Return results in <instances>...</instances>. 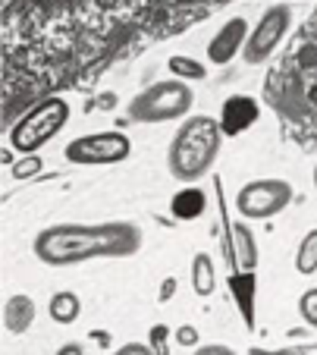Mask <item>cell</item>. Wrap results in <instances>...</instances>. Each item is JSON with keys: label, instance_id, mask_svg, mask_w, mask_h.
I'll return each mask as SVG.
<instances>
[{"label": "cell", "instance_id": "6da1fadb", "mask_svg": "<svg viewBox=\"0 0 317 355\" xmlns=\"http://www.w3.org/2000/svg\"><path fill=\"white\" fill-rule=\"evenodd\" d=\"M35 258L51 268L95 261V258H132L142 248V230L135 223H54L32 242Z\"/></svg>", "mask_w": 317, "mask_h": 355}, {"label": "cell", "instance_id": "7a4b0ae2", "mask_svg": "<svg viewBox=\"0 0 317 355\" xmlns=\"http://www.w3.org/2000/svg\"><path fill=\"white\" fill-rule=\"evenodd\" d=\"M273 107L296 123V129H317V13L305 22L298 44L286 54L283 67L273 69L270 82Z\"/></svg>", "mask_w": 317, "mask_h": 355}, {"label": "cell", "instance_id": "3957f363", "mask_svg": "<svg viewBox=\"0 0 317 355\" xmlns=\"http://www.w3.org/2000/svg\"><path fill=\"white\" fill-rule=\"evenodd\" d=\"M220 139L223 126L214 116H189L179 126V132L173 135L167 151V167L179 182L192 186L201 176L210 173V167L217 164L220 155Z\"/></svg>", "mask_w": 317, "mask_h": 355}, {"label": "cell", "instance_id": "277c9868", "mask_svg": "<svg viewBox=\"0 0 317 355\" xmlns=\"http://www.w3.org/2000/svg\"><path fill=\"white\" fill-rule=\"evenodd\" d=\"M195 104V92L183 79H163L148 85L129 101V116L135 123H173L183 120Z\"/></svg>", "mask_w": 317, "mask_h": 355}, {"label": "cell", "instance_id": "5b68a950", "mask_svg": "<svg viewBox=\"0 0 317 355\" xmlns=\"http://www.w3.org/2000/svg\"><path fill=\"white\" fill-rule=\"evenodd\" d=\"M66 120H69V104L66 101H60V98L41 101L38 107L28 110V114L13 126V132H10V145L26 157V155H32V151H38V148L48 145V141L66 126Z\"/></svg>", "mask_w": 317, "mask_h": 355}, {"label": "cell", "instance_id": "8992f818", "mask_svg": "<svg viewBox=\"0 0 317 355\" xmlns=\"http://www.w3.org/2000/svg\"><path fill=\"white\" fill-rule=\"evenodd\" d=\"M292 195L296 192L286 180H255L239 189L236 211L245 220H270V217H277L280 211L289 208Z\"/></svg>", "mask_w": 317, "mask_h": 355}, {"label": "cell", "instance_id": "52a82bcc", "mask_svg": "<svg viewBox=\"0 0 317 355\" xmlns=\"http://www.w3.org/2000/svg\"><path fill=\"white\" fill-rule=\"evenodd\" d=\"M132 141L123 132H95V135H79L66 145V161L79 164V167H101V164H120L129 157Z\"/></svg>", "mask_w": 317, "mask_h": 355}, {"label": "cell", "instance_id": "ba28073f", "mask_svg": "<svg viewBox=\"0 0 317 355\" xmlns=\"http://www.w3.org/2000/svg\"><path fill=\"white\" fill-rule=\"evenodd\" d=\"M289 26H292V10L286 7V3H273L270 10H264L257 26L251 28V35H248L242 60L248 63V67H261V63L283 44V38L289 35Z\"/></svg>", "mask_w": 317, "mask_h": 355}, {"label": "cell", "instance_id": "9c48e42d", "mask_svg": "<svg viewBox=\"0 0 317 355\" xmlns=\"http://www.w3.org/2000/svg\"><path fill=\"white\" fill-rule=\"evenodd\" d=\"M248 35H251L248 32V22H245L242 16H233V19H226L214 32V38L208 41V60L214 63V67H226V63H233L245 51V44H248Z\"/></svg>", "mask_w": 317, "mask_h": 355}, {"label": "cell", "instance_id": "30bf717a", "mask_svg": "<svg viewBox=\"0 0 317 355\" xmlns=\"http://www.w3.org/2000/svg\"><path fill=\"white\" fill-rule=\"evenodd\" d=\"M257 101L255 98H245V94H236V98L226 101V107H223V116H220V126L226 135H239L245 132L248 126H255L257 120Z\"/></svg>", "mask_w": 317, "mask_h": 355}, {"label": "cell", "instance_id": "8fae6325", "mask_svg": "<svg viewBox=\"0 0 317 355\" xmlns=\"http://www.w3.org/2000/svg\"><path fill=\"white\" fill-rule=\"evenodd\" d=\"M35 321V302L28 295H10L3 305V327L10 334H26Z\"/></svg>", "mask_w": 317, "mask_h": 355}, {"label": "cell", "instance_id": "7c38bea8", "mask_svg": "<svg viewBox=\"0 0 317 355\" xmlns=\"http://www.w3.org/2000/svg\"><path fill=\"white\" fill-rule=\"evenodd\" d=\"M48 315L54 324H63V327H69V324L79 321L82 315V302L75 293H69V289H60V293L51 295L48 302Z\"/></svg>", "mask_w": 317, "mask_h": 355}, {"label": "cell", "instance_id": "4fadbf2b", "mask_svg": "<svg viewBox=\"0 0 317 355\" xmlns=\"http://www.w3.org/2000/svg\"><path fill=\"white\" fill-rule=\"evenodd\" d=\"M233 255H236V264L245 270V274H251L257 264V242L255 236H251L248 227H242V223H236L233 227Z\"/></svg>", "mask_w": 317, "mask_h": 355}, {"label": "cell", "instance_id": "5bb4252c", "mask_svg": "<svg viewBox=\"0 0 317 355\" xmlns=\"http://www.w3.org/2000/svg\"><path fill=\"white\" fill-rule=\"evenodd\" d=\"M204 208H208V201H204V192L195 186L183 189V192L173 198V214L179 217V220H195V217L204 214Z\"/></svg>", "mask_w": 317, "mask_h": 355}, {"label": "cell", "instance_id": "9a60e30c", "mask_svg": "<svg viewBox=\"0 0 317 355\" xmlns=\"http://www.w3.org/2000/svg\"><path fill=\"white\" fill-rule=\"evenodd\" d=\"M192 289L198 295H214L217 289V270H214V261L210 255H195L192 258Z\"/></svg>", "mask_w": 317, "mask_h": 355}, {"label": "cell", "instance_id": "2e32d148", "mask_svg": "<svg viewBox=\"0 0 317 355\" xmlns=\"http://www.w3.org/2000/svg\"><path fill=\"white\" fill-rule=\"evenodd\" d=\"M167 69L176 76V79H183V82H201L204 76H208V67L198 60H192V57H170L167 60Z\"/></svg>", "mask_w": 317, "mask_h": 355}, {"label": "cell", "instance_id": "e0dca14e", "mask_svg": "<svg viewBox=\"0 0 317 355\" xmlns=\"http://www.w3.org/2000/svg\"><path fill=\"white\" fill-rule=\"evenodd\" d=\"M296 268L298 274H317V227L305 233L302 245L296 252Z\"/></svg>", "mask_w": 317, "mask_h": 355}, {"label": "cell", "instance_id": "ac0fdd59", "mask_svg": "<svg viewBox=\"0 0 317 355\" xmlns=\"http://www.w3.org/2000/svg\"><path fill=\"white\" fill-rule=\"evenodd\" d=\"M41 157L38 155H26L22 161H16L13 164V180H32V176H38L41 173Z\"/></svg>", "mask_w": 317, "mask_h": 355}, {"label": "cell", "instance_id": "d6986e66", "mask_svg": "<svg viewBox=\"0 0 317 355\" xmlns=\"http://www.w3.org/2000/svg\"><path fill=\"white\" fill-rule=\"evenodd\" d=\"M298 311H302V321L317 330V289H308V293L298 299Z\"/></svg>", "mask_w": 317, "mask_h": 355}, {"label": "cell", "instance_id": "ffe728a7", "mask_svg": "<svg viewBox=\"0 0 317 355\" xmlns=\"http://www.w3.org/2000/svg\"><path fill=\"white\" fill-rule=\"evenodd\" d=\"M167 340H170L167 324H154V327H151V340H148V346L154 349V355H170Z\"/></svg>", "mask_w": 317, "mask_h": 355}, {"label": "cell", "instance_id": "44dd1931", "mask_svg": "<svg viewBox=\"0 0 317 355\" xmlns=\"http://www.w3.org/2000/svg\"><path fill=\"white\" fill-rule=\"evenodd\" d=\"M110 355H154V349H151L148 343H126V346H120Z\"/></svg>", "mask_w": 317, "mask_h": 355}, {"label": "cell", "instance_id": "7402d4cb", "mask_svg": "<svg viewBox=\"0 0 317 355\" xmlns=\"http://www.w3.org/2000/svg\"><path fill=\"white\" fill-rule=\"evenodd\" d=\"M195 355H239V352H233L230 346H220V343H208V346H198Z\"/></svg>", "mask_w": 317, "mask_h": 355}, {"label": "cell", "instance_id": "603a6c76", "mask_svg": "<svg viewBox=\"0 0 317 355\" xmlns=\"http://www.w3.org/2000/svg\"><path fill=\"white\" fill-rule=\"evenodd\" d=\"M176 340H179V346H198V330L195 327H179V334H176Z\"/></svg>", "mask_w": 317, "mask_h": 355}, {"label": "cell", "instance_id": "cb8c5ba5", "mask_svg": "<svg viewBox=\"0 0 317 355\" xmlns=\"http://www.w3.org/2000/svg\"><path fill=\"white\" fill-rule=\"evenodd\" d=\"M57 355H85V349H82L79 343H66V346L57 349Z\"/></svg>", "mask_w": 317, "mask_h": 355}, {"label": "cell", "instance_id": "d4e9b609", "mask_svg": "<svg viewBox=\"0 0 317 355\" xmlns=\"http://www.w3.org/2000/svg\"><path fill=\"white\" fill-rule=\"evenodd\" d=\"M173 293H176V280H173V277H167V283L161 286V302H167Z\"/></svg>", "mask_w": 317, "mask_h": 355}, {"label": "cell", "instance_id": "484cf974", "mask_svg": "<svg viewBox=\"0 0 317 355\" xmlns=\"http://www.w3.org/2000/svg\"><path fill=\"white\" fill-rule=\"evenodd\" d=\"M314 189H317V167H314Z\"/></svg>", "mask_w": 317, "mask_h": 355}]
</instances>
